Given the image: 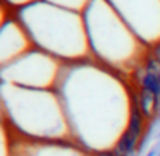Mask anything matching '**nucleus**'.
Returning a JSON list of instances; mask_svg holds the SVG:
<instances>
[{"mask_svg": "<svg viewBox=\"0 0 160 156\" xmlns=\"http://www.w3.org/2000/svg\"><path fill=\"white\" fill-rule=\"evenodd\" d=\"M55 91L72 141L90 153L114 149L128 129L132 87L112 69L86 59L64 64Z\"/></svg>", "mask_w": 160, "mask_h": 156, "instance_id": "obj_1", "label": "nucleus"}, {"mask_svg": "<svg viewBox=\"0 0 160 156\" xmlns=\"http://www.w3.org/2000/svg\"><path fill=\"white\" fill-rule=\"evenodd\" d=\"M4 127L33 141H72L60 96L55 89H33L2 83Z\"/></svg>", "mask_w": 160, "mask_h": 156, "instance_id": "obj_2", "label": "nucleus"}, {"mask_svg": "<svg viewBox=\"0 0 160 156\" xmlns=\"http://www.w3.org/2000/svg\"><path fill=\"white\" fill-rule=\"evenodd\" d=\"M16 19L21 22L36 48L60 62H79L90 57L81 12L57 7L45 0H36L18 9Z\"/></svg>", "mask_w": 160, "mask_h": 156, "instance_id": "obj_3", "label": "nucleus"}, {"mask_svg": "<svg viewBox=\"0 0 160 156\" xmlns=\"http://www.w3.org/2000/svg\"><path fill=\"white\" fill-rule=\"evenodd\" d=\"M90 53L114 72H128L143 60L146 46L131 31L107 0H91L83 12Z\"/></svg>", "mask_w": 160, "mask_h": 156, "instance_id": "obj_4", "label": "nucleus"}, {"mask_svg": "<svg viewBox=\"0 0 160 156\" xmlns=\"http://www.w3.org/2000/svg\"><path fill=\"white\" fill-rule=\"evenodd\" d=\"M64 64L38 48L2 65V83L33 89H55Z\"/></svg>", "mask_w": 160, "mask_h": 156, "instance_id": "obj_5", "label": "nucleus"}, {"mask_svg": "<svg viewBox=\"0 0 160 156\" xmlns=\"http://www.w3.org/2000/svg\"><path fill=\"white\" fill-rule=\"evenodd\" d=\"M107 4L146 48L160 43V0H107Z\"/></svg>", "mask_w": 160, "mask_h": 156, "instance_id": "obj_6", "label": "nucleus"}, {"mask_svg": "<svg viewBox=\"0 0 160 156\" xmlns=\"http://www.w3.org/2000/svg\"><path fill=\"white\" fill-rule=\"evenodd\" d=\"M136 96H138V105L139 110L143 111L146 120H153L157 117V113L160 111V96L150 93L146 89H141V87H134Z\"/></svg>", "mask_w": 160, "mask_h": 156, "instance_id": "obj_7", "label": "nucleus"}, {"mask_svg": "<svg viewBox=\"0 0 160 156\" xmlns=\"http://www.w3.org/2000/svg\"><path fill=\"white\" fill-rule=\"evenodd\" d=\"M48 4H53L57 7L67 9V11H74V12H83L88 7L91 0H45Z\"/></svg>", "mask_w": 160, "mask_h": 156, "instance_id": "obj_8", "label": "nucleus"}, {"mask_svg": "<svg viewBox=\"0 0 160 156\" xmlns=\"http://www.w3.org/2000/svg\"><path fill=\"white\" fill-rule=\"evenodd\" d=\"M4 2H5V4H9V5H12V7L21 9V7H24V5H28V4L36 2V0H4Z\"/></svg>", "mask_w": 160, "mask_h": 156, "instance_id": "obj_9", "label": "nucleus"}, {"mask_svg": "<svg viewBox=\"0 0 160 156\" xmlns=\"http://www.w3.org/2000/svg\"><path fill=\"white\" fill-rule=\"evenodd\" d=\"M93 156H117V154L114 153V149H103V151L93 153Z\"/></svg>", "mask_w": 160, "mask_h": 156, "instance_id": "obj_10", "label": "nucleus"}, {"mask_svg": "<svg viewBox=\"0 0 160 156\" xmlns=\"http://www.w3.org/2000/svg\"><path fill=\"white\" fill-rule=\"evenodd\" d=\"M157 153H158V151H157V149H152V151H148V153H146L145 156H157Z\"/></svg>", "mask_w": 160, "mask_h": 156, "instance_id": "obj_11", "label": "nucleus"}]
</instances>
